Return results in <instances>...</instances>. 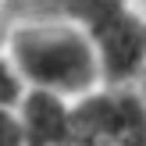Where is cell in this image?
Segmentation results:
<instances>
[{"label":"cell","mask_w":146,"mask_h":146,"mask_svg":"<svg viewBox=\"0 0 146 146\" xmlns=\"http://www.w3.org/2000/svg\"><path fill=\"white\" fill-rule=\"evenodd\" d=\"M0 146H21L18 118H14V111H7V107H0Z\"/></svg>","instance_id":"cell-5"},{"label":"cell","mask_w":146,"mask_h":146,"mask_svg":"<svg viewBox=\"0 0 146 146\" xmlns=\"http://www.w3.org/2000/svg\"><path fill=\"white\" fill-rule=\"evenodd\" d=\"M139 7H143V11H146V0H139Z\"/></svg>","instance_id":"cell-8"},{"label":"cell","mask_w":146,"mask_h":146,"mask_svg":"<svg viewBox=\"0 0 146 146\" xmlns=\"http://www.w3.org/2000/svg\"><path fill=\"white\" fill-rule=\"evenodd\" d=\"M4 36H7V25H4V0H0V46H4Z\"/></svg>","instance_id":"cell-7"},{"label":"cell","mask_w":146,"mask_h":146,"mask_svg":"<svg viewBox=\"0 0 146 146\" xmlns=\"http://www.w3.org/2000/svg\"><path fill=\"white\" fill-rule=\"evenodd\" d=\"M25 89H29V86L21 82V75H18V68H14V61L7 57V50L0 46V107L14 111Z\"/></svg>","instance_id":"cell-4"},{"label":"cell","mask_w":146,"mask_h":146,"mask_svg":"<svg viewBox=\"0 0 146 146\" xmlns=\"http://www.w3.org/2000/svg\"><path fill=\"white\" fill-rule=\"evenodd\" d=\"M75 100L50 89H25L14 107L21 146H75Z\"/></svg>","instance_id":"cell-3"},{"label":"cell","mask_w":146,"mask_h":146,"mask_svg":"<svg viewBox=\"0 0 146 146\" xmlns=\"http://www.w3.org/2000/svg\"><path fill=\"white\" fill-rule=\"evenodd\" d=\"M135 4H139V0H135Z\"/></svg>","instance_id":"cell-9"},{"label":"cell","mask_w":146,"mask_h":146,"mask_svg":"<svg viewBox=\"0 0 146 146\" xmlns=\"http://www.w3.org/2000/svg\"><path fill=\"white\" fill-rule=\"evenodd\" d=\"M4 50L29 89H50L78 100L104 86L89 39L71 21H21L7 25Z\"/></svg>","instance_id":"cell-1"},{"label":"cell","mask_w":146,"mask_h":146,"mask_svg":"<svg viewBox=\"0 0 146 146\" xmlns=\"http://www.w3.org/2000/svg\"><path fill=\"white\" fill-rule=\"evenodd\" d=\"M61 14L89 39L104 86H135L146 68V11L135 0H61Z\"/></svg>","instance_id":"cell-2"},{"label":"cell","mask_w":146,"mask_h":146,"mask_svg":"<svg viewBox=\"0 0 146 146\" xmlns=\"http://www.w3.org/2000/svg\"><path fill=\"white\" fill-rule=\"evenodd\" d=\"M135 89H139V96H143V104H146V68H143V75L135 78Z\"/></svg>","instance_id":"cell-6"}]
</instances>
